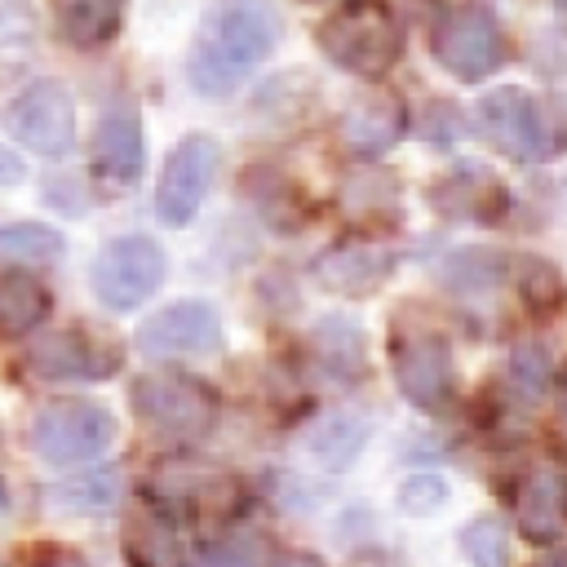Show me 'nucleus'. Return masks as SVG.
I'll return each instance as SVG.
<instances>
[{"label":"nucleus","mask_w":567,"mask_h":567,"mask_svg":"<svg viewBox=\"0 0 567 567\" xmlns=\"http://www.w3.org/2000/svg\"><path fill=\"white\" fill-rule=\"evenodd\" d=\"M62 257V235L44 221H9L0 226V261H22V266H40V261H58Z\"/></svg>","instance_id":"25"},{"label":"nucleus","mask_w":567,"mask_h":567,"mask_svg":"<svg viewBox=\"0 0 567 567\" xmlns=\"http://www.w3.org/2000/svg\"><path fill=\"white\" fill-rule=\"evenodd\" d=\"M390 372L399 394L421 412H447L456 399L452 346L434 323L399 319L390 332Z\"/></svg>","instance_id":"3"},{"label":"nucleus","mask_w":567,"mask_h":567,"mask_svg":"<svg viewBox=\"0 0 567 567\" xmlns=\"http://www.w3.org/2000/svg\"><path fill=\"white\" fill-rule=\"evenodd\" d=\"M146 164V133L133 106H111L93 133V173L111 186H133Z\"/></svg>","instance_id":"18"},{"label":"nucleus","mask_w":567,"mask_h":567,"mask_svg":"<svg viewBox=\"0 0 567 567\" xmlns=\"http://www.w3.org/2000/svg\"><path fill=\"white\" fill-rule=\"evenodd\" d=\"M470 567H509V527L496 514H478L456 536Z\"/></svg>","instance_id":"27"},{"label":"nucleus","mask_w":567,"mask_h":567,"mask_svg":"<svg viewBox=\"0 0 567 567\" xmlns=\"http://www.w3.org/2000/svg\"><path fill=\"white\" fill-rule=\"evenodd\" d=\"M128 0H53V18L66 44L75 49H102L115 40L124 22Z\"/></svg>","instance_id":"20"},{"label":"nucleus","mask_w":567,"mask_h":567,"mask_svg":"<svg viewBox=\"0 0 567 567\" xmlns=\"http://www.w3.org/2000/svg\"><path fill=\"white\" fill-rule=\"evenodd\" d=\"M323 58L359 80H381L403 53V22L385 0H346L315 31Z\"/></svg>","instance_id":"2"},{"label":"nucleus","mask_w":567,"mask_h":567,"mask_svg":"<svg viewBox=\"0 0 567 567\" xmlns=\"http://www.w3.org/2000/svg\"><path fill=\"white\" fill-rule=\"evenodd\" d=\"M279 35H284V22L270 0H221L204 18V27L186 53L190 89L204 97L235 93L248 80V71H257L275 53Z\"/></svg>","instance_id":"1"},{"label":"nucleus","mask_w":567,"mask_h":567,"mask_svg":"<svg viewBox=\"0 0 567 567\" xmlns=\"http://www.w3.org/2000/svg\"><path fill=\"white\" fill-rule=\"evenodd\" d=\"M474 124H478L483 142H492L501 155H509L518 164H540V159L558 155V146H563L545 102L523 84H501V89L483 93L474 106Z\"/></svg>","instance_id":"6"},{"label":"nucleus","mask_w":567,"mask_h":567,"mask_svg":"<svg viewBox=\"0 0 567 567\" xmlns=\"http://www.w3.org/2000/svg\"><path fill=\"white\" fill-rule=\"evenodd\" d=\"M115 496H120V474L115 470H93L84 478H66V483L49 487V501L58 509H71V514H97Z\"/></svg>","instance_id":"28"},{"label":"nucleus","mask_w":567,"mask_h":567,"mask_svg":"<svg viewBox=\"0 0 567 567\" xmlns=\"http://www.w3.org/2000/svg\"><path fill=\"white\" fill-rule=\"evenodd\" d=\"M115 439V416L93 399H53L31 421V447L49 465H84L97 461Z\"/></svg>","instance_id":"7"},{"label":"nucleus","mask_w":567,"mask_h":567,"mask_svg":"<svg viewBox=\"0 0 567 567\" xmlns=\"http://www.w3.org/2000/svg\"><path fill=\"white\" fill-rule=\"evenodd\" d=\"M120 549H124L128 567H190V558H195V540H190L186 523L173 514H159V509L133 514L124 523Z\"/></svg>","instance_id":"19"},{"label":"nucleus","mask_w":567,"mask_h":567,"mask_svg":"<svg viewBox=\"0 0 567 567\" xmlns=\"http://www.w3.org/2000/svg\"><path fill=\"white\" fill-rule=\"evenodd\" d=\"M49 306L53 297L35 275H22V270L0 275V341L31 337L49 319Z\"/></svg>","instance_id":"21"},{"label":"nucleus","mask_w":567,"mask_h":567,"mask_svg":"<svg viewBox=\"0 0 567 567\" xmlns=\"http://www.w3.org/2000/svg\"><path fill=\"white\" fill-rule=\"evenodd\" d=\"M0 567H9V563H0Z\"/></svg>","instance_id":"40"},{"label":"nucleus","mask_w":567,"mask_h":567,"mask_svg":"<svg viewBox=\"0 0 567 567\" xmlns=\"http://www.w3.org/2000/svg\"><path fill=\"white\" fill-rule=\"evenodd\" d=\"M430 204H434V213H443L452 221L496 226L509 213V190L483 164H461V168H452L447 177H439L430 186Z\"/></svg>","instance_id":"16"},{"label":"nucleus","mask_w":567,"mask_h":567,"mask_svg":"<svg viewBox=\"0 0 567 567\" xmlns=\"http://www.w3.org/2000/svg\"><path fill=\"white\" fill-rule=\"evenodd\" d=\"M394 501H399L403 514L425 518V514H434V509L447 505V483H443L439 474H412V478L399 483V496H394Z\"/></svg>","instance_id":"30"},{"label":"nucleus","mask_w":567,"mask_h":567,"mask_svg":"<svg viewBox=\"0 0 567 567\" xmlns=\"http://www.w3.org/2000/svg\"><path fill=\"white\" fill-rule=\"evenodd\" d=\"M554 4H563V9H567V0H554Z\"/></svg>","instance_id":"39"},{"label":"nucleus","mask_w":567,"mask_h":567,"mask_svg":"<svg viewBox=\"0 0 567 567\" xmlns=\"http://www.w3.org/2000/svg\"><path fill=\"white\" fill-rule=\"evenodd\" d=\"M133 412L168 443H199L217 425V394L186 372H146L133 381Z\"/></svg>","instance_id":"4"},{"label":"nucleus","mask_w":567,"mask_h":567,"mask_svg":"<svg viewBox=\"0 0 567 567\" xmlns=\"http://www.w3.org/2000/svg\"><path fill=\"white\" fill-rule=\"evenodd\" d=\"M350 567H403L394 554H381V549H368V554H359Z\"/></svg>","instance_id":"35"},{"label":"nucleus","mask_w":567,"mask_h":567,"mask_svg":"<svg viewBox=\"0 0 567 567\" xmlns=\"http://www.w3.org/2000/svg\"><path fill=\"white\" fill-rule=\"evenodd\" d=\"M368 434H372L368 416L332 412V416H323V421H319V430L310 434V456H315L323 470H346V465L363 452Z\"/></svg>","instance_id":"23"},{"label":"nucleus","mask_w":567,"mask_h":567,"mask_svg":"<svg viewBox=\"0 0 567 567\" xmlns=\"http://www.w3.org/2000/svg\"><path fill=\"white\" fill-rule=\"evenodd\" d=\"M403 133H408V106L394 93H363L337 120V137L354 159H377L394 151Z\"/></svg>","instance_id":"15"},{"label":"nucleus","mask_w":567,"mask_h":567,"mask_svg":"<svg viewBox=\"0 0 567 567\" xmlns=\"http://www.w3.org/2000/svg\"><path fill=\"white\" fill-rule=\"evenodd\" d=\"M35 567H93L89 558H80V554H71V549H49Z\"/></svg>","instance_id":"34"},{"label":"nucleus","mask_w":567,"mask_h":567,"mask_svg":"<svg viewBox=\"0 0 567 567\" xmlns=\"http://www.w3.org/2000/svg\"><path fill=\"white\" fill-rule=\"evenodd\" d=\"M199 567H270V558H266L261 540L235 536V540H221L217 549H208Z\"/></svg>","instance_id":"32"},{"label":"nucleus","mask_w":567,"mask_h":567,"mask_svg":"<svg viewBox=\"0 0 567 567\" xmlns=\"http://www.w3.org/2000/svg\"><path fill=\"white\" fill-rule=\"evenodd\" d=\"M27 177V168H22V159L9 151V146H0V186H18Z\"/></svg>","instance_id":"33"},{"label":"nucleus","mask_w":567,"mask_h":567,"mask_svg":"<svg viewBox=\"0 0 567 567\" xmlns=\"http://www.w3.org/2000/svg\"><path fill=\"white\" fill-rule=\"evenodd\" d=\"M217 164H221V151H217V142L208 133H186L168 151L159 186H155V213H159L164 226H190L195 221L199 204L213 190Z\"/></svg>","instance_id":"10"},{"label":"nucleus","mask_w":567,"mask_h":567,"mask_svg":"<svg viewBox=\"0 0 567 567\" xmlns=\"http://www.w3.org/2000/svg\"><path fill=\"white\" fill-rule=\"evenodd\" d=\"M430 49L439 58V66L447 75H456L461 84H478L487 80L501 62H505V31L496 22V13L487 4H456L434 22Z\"/></svg>","instance_id":"8"},{"label":"nucleus","mask_w":567,"mask_h":567,"mask_svg":"<svg viewBox=\"0 0 567 567\" xmlns=\"http://www.w3.org/2000/svg\"><path fill=\"white\" fill-rule=\"evenodd\" d=\"M4 124H9L13 142H22L27 151H35L44 159L66 155L71 142H75V102H71V89L62 80H35V84H27L9 102Z\"/></svg>","instance_id":"11"},{"label":"nucleus","mask_w":567,"mask_h":567,"mask_svg":"<svg viewBox=\"0 0 567 567\" xmlns=\"http://www.w3.org/2000/svg\"><path fill=\"white\" fill-rule=\"evenodd\" d=\"M120 363H124L120 346L106 337H93L89 328L44 332L27 350V368L40 381H106L120 372Z\"/></svg>","instance_id":"12"},{"label":"nucleus","mask_w":567,"mask_h":567,"mask_svg":"<svg viewBox=\"0 0 567 567\" xmlns=\"http://www.w3.org/2000/svg\"><path fill=\"white\" fill-rule=\"evenodd\" d=\"M221 346V319L208 301H173L142 319L137 350L146 359H195Z\"/></svg>","instance_id":"13"},{"label":"nucleus","mask_w":567,"mask_h":567,"mask_svg":"<svg viewBox=\"0 0 567 567\" xmlns=\"http://www.w3.org/2000/svg\"><path fill=\"white\" fill-rule=\"evenodd\" d=\"M509 284L532 315H558L567 306V279L549 257H536V252L509 257Z\"/></svg>","instance_id":"22"},{"label":"nucleus","mask_w":567,"mask_h":567,"mask_svg":"<svg viewBox=\"0 0 567 567\" xmlns=\"http://www.w3.org/2000/svg\"><path fill=\"white\" fill-rule=\"evenodd\" d=\"M315 346H319V359L328 372L337 377H359L363 372V332L350 323V319H323L319 332H315Z\"/></svg>","instance_id":"26"},{"label":"nucleus","mask_w":567,"mask_h":567,"mask_svg":"<svg viewBox=\"0 0 567 567\" xmlns=\"http://www.w3.org/2000/svg\"><path fill=\"white\" fill-rule=\"evenodd\" d=\"M35 40V13L27 0H0V53H27Z\"/></svg>","instance_id":"31"},{"label":"nucleus","mask_w":567,"mask_h":567,"mask_svg":"<svg viewBox=\"0 0 567 567\" xmlns=\"http://www.w3.org/2000/svg\"><path fill=\"white\" fill-rule=\"evenodd\" d=\"M270 567H323L315 554H301V549H292V554H279Z\"/></svg>","instance_id":"36"},{"label":"nucleus","mask_w":567,"mask_h":567,"mask_svg":"<svg viewBox=\"0 0 567 567\" xmlns=\"http://www.w3.org/2000/svg\"><path fill=\"white\" fill-rule=\"evenodd\" d=\"M146 501L173 518H230L244 509V483L217 474L195 456H164L146 474Z\"/></svg>","instance_id":"5"},{"label":"nucleus","mask_w":567,"mask_h":567,"mask_svg":"<svg viewBox=\"0 0 567 567\" xmlns=\"http://www.w3.org/2000/svg\"><path fill=\"white\" fill-rule=\"evenodd\" d=\"M509 385L518 390V399L536 403L545 390H549V350L527 337V341H514L509 350Z\"/></svg>","instance_id":"29"},{"label":"nucleus","mask_w":567,"mask_h":567,"mask_svg":"<svg viewBox=\"0 0 567 567\" xmlns=\"http://www.w3.org/2000/svg\"><path fill=\"white\" fill-rule=\"evenodd\" d=\"M532 567H567V549H549V554H540Z\"/></svg>","instance_id":"38"},{"label":"nucleus","mask_w":567,"mask_h":567,"mask_svg":"<svg viewBox=\"0 0 567 567\" xmlns=\"http://www.w3.org/2000/svg\"><path fill=\"white\" fill-rule=\"evenodd\" d=\"M554 394H558V416H563V425H567V368L558 372V381H554Z\"/></svg>","instance_id":"37"},{"label":"nucleus","mask_w":567,"mask_h":567,"mask_svg":"<svg viewBox=\"0 0 567 567\" xmlns=\"http://www.w3.org/2000/svg\"><path fill=\"white\" fill-rule=\"evenodd\" d=\"M439 275L456 292H487V288L509 279V257H496L487 248H465V252H452Z\"/></svg>","instance_id":"24"},{"label":"nucleus","mask_w":567,"mask_h":567,"mask_svg":"<svg viewBox=\"0 0 567 567\" xmlns=\"http://www.w3.org/2000/svg\"><path fill=\"white\" fill-rule=\"evenodd\" d=\"M514 523L532 545H554L567 532V474L558 465L540 461L518 478Z\"/></svg>","instance_id":"17"},{"label":"nucleus","mask_w":567,"mask_h":567,"mask_svg":"<svg viewBox=\"0 0 567 567\" xmlns=\"http://www.w3.org/2000/svg\"><path fill=\"white\" fill-rule=\"evenodd\" d=\"M164 248L146 235H120L93 257V292L111 310H137L164 284Z\"/></svg>","instance_id":"9"},{"label":"nucleus","mask_w":567,"mask_h":567,"mask_svg":"<svg viewBox=\"0 0 567 567\" xmlns=\"http://www.w3.org/2000/svg\"><path fill=\"white\" fill-rule=\"evenodd\" d=\"M394 266L399 257L381 239H341L315 261V279L341 297H372L394 275Z\"/></svg>","instance_id":"14"}]
</instances>
